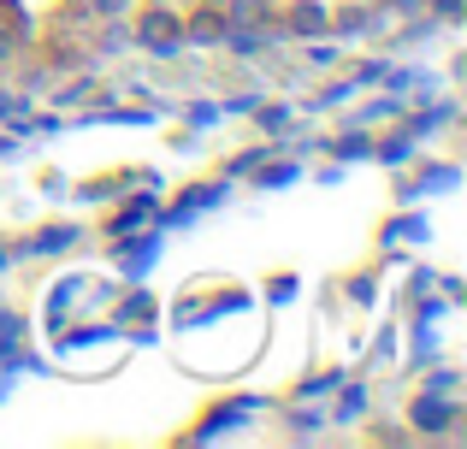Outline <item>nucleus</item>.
<instances>
[{
	"instance_id": "obj_1",
	"label": "nucleus",
	"mask_w": 467,
	"mask_h": 449,
	"mask_svg": "<svg viewBox=\"0 0 467 449\" xmlns=\"http://www.w3.org/2000/svg\"><path fill=\"white\" fill-rule=\"evenodd\" d=\"M171 36H178V18H166V12H149L142 18V47H154V54H166Z\"/></svg>"
},
{
	"instance_id": "obj_2",
	"label": "nucleus",
	"mask_w": 467,
	"mask_h": 449,
	"mask_svg": "<svg viewBox=\"0 0 467 449\" xmlns=\"http://www.w3.org/2000/svg\"><path fill=\"white\" fill-rule=\"evenodd\" d=\"M414 420H420L426 432H438V426H444V420H450V408H444V403H426V408H420V414H414Z\"/></svg>"
},
{
	"instance_id": "obj_3",
	"label": "nucleus",
	"mask_w": 467,
	"mask_h": 449,
	"mask_svg": "<svg viewBox=\"0 0 467 449\" xmlns=\"http://www.w3.org/2000/svg\"><path fill=\"white\" fill-rule=\"evenodd\" d=\"M190 36H202V42H207V36H219V18H195V24H190Z\"/></svg>"
},
{
	"instance_id": "obj_4",
	"label": "nucleus",
	"mask_w": 467,
	"mask_h": 449,
	"mask_svg": "<svg viewBox=\"0 0 467 449\" xmlns=\"http://www.w3.org/2000/svg\"><path fill=\"white\" fill-rule=\"evenodd\" d=\"M95 12H101V18H113V12H125V0H89Z\"/></svg>"
},
{
	"instance_id": "obj_5",
	"label": "nucleus",
	"mask_w": 467,
	"mask_h": 449,
	"mask_svg": "<svg viewBox=\"0 0 467 449\" xmlns=\"http://www.w3.org/2000/svg\"><path fill=\"white\" fill-rule=\"evenodd\" d=\"M0 59H6V42H0Z\"/></svg>"
}]
</instances>
